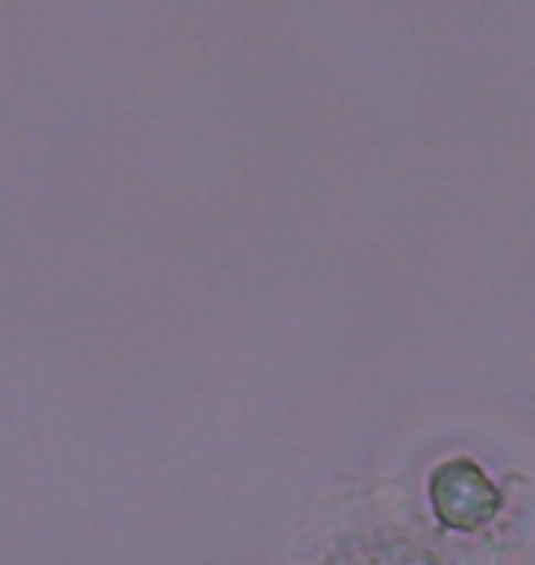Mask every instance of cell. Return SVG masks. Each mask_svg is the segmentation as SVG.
<instances>
[{"label": "cell", "mask_w": 535, "mask_h": 565, "mask_svg": "<svg viewBox=\"0 0 535 565\" xmlns=\"http://www.w3.org/2000/svg\"><path fill=\"white\" fill-rule=\"evenodd\" d=\"M432 511L451 529H481L499 511V492L470 459H448L429 478Z\"/></svg>", "instance_id": "6da1fadb"}]
</instances>
